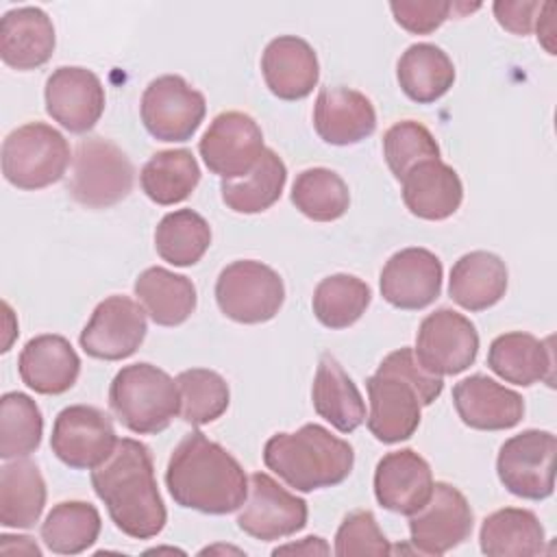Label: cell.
I'll list each match as a JSON object with an SVG mask.
<instances>
[{
	"instance_id": "1",
	"label": "cell",
	"mask_w": 557,
	"mask_h": 557,
	"mask_svg": "<svg viewBox=\"0 0 557 557\" xmlns=\"http://www.w3.org/2000/svg\"><path fill=\"white\" fill-rule=\"evenodd\" d=\"M91 487L113 524L133 540H150L165 527L150 448L133 437L117 440L111 457L91 470Z\"/></svg>"
},
{
	"instance_id": "2",
	"label": "cell",
	"mask_w": 557,
	"mask_h": 557,
	"mask_svg": "<svg viewBox=\"0 0 557 557\" xmlns=\"http://www.w3.org/2000/svg\"><path fill=\"white\" fill-rule=\"evenodd\" d=\"M165 485L176 505L211 516L237 511L248 496L239 461L200 431L185 435L172 450Z\"/></svg>"
},
{
	"instance_id": "3",
	"label": "cell",
	"mask_w": 557,
	"mask_h": 557,
	"mask_svg": "<svg viewBox=\"0 0 557 557\" xmlns=\"http://www.w3.org/2000/svg\"><path fill=\"white\" fill-rule=\"evenodd\" d=\"M366 389L370 433L383 444H398L418 431L422 407L442 394L444 381L418 361L413 348L405 346L379 363L376 372L366 379Z\"/></svg>"
},
{
	"instance_id": "4",
	"label": "cell",
	"mask_w": 557,
	"mask_h": 557,
	"mask_svg": "<svg viewBox=\"0 0 557 557\" xmlns=\"http://www.w3.org/2000/svg\"><path fill=\"white\" fill-rule=\"evenodd\" d=\"M265 466L298 492L339 485L355 466V450L322 424H302L294 433H276L263 446Z\"/></svg>"
},
{
	"instance_id": "5",
	"label": "cell",
	"mask_w": 557,
	"mask_h": 557,
	"mask_svg": "<svg viewBox=\"0 0 557 557\" xmlns=\"http://www.w3.org/2000/svg\"><path fill=\"white\" fill-rule=\"evenodd\" d=\"M109 407L137 435H157L181 413L176 381L152 363L124 366L111 381Z\"/></svg>"
},
{
	"instance_id": "6",
	"label": "cell",
	"mask_w": 557,
	"mask_h": 557,
	"mask_svg": "<svg viewBox=\"0 0 557 557\" xmlns=\"http://www.w3.org/2000/svg\"><path fill=\"white\" fill-rule=\"evenodd\" d=\"M67 165V139L46 122L17 126L2 141V174L17 189H44L61 181Z\"/></svg>"
},
{
	"instance_id": "7",
	"label": "cell",
	"mask_w": 557,
	"mask_h": 557,
	"mask_svg": "<svg viewBox=\"0 0 557 557\" xmlns=\"http://www.w3.org/2000/svg\"><path fill=\"white\" fill-rule=\"evenodd\" d=\"M135 168L117 144L89 137L76 146L67 191L78 205L87 209L113 207L131 194Z\"/></svg>"
},
{
	"instance_id": "8",
	"label": "cell",
	"mask_w": 557,
	"mask_h": 557,
	"mask_svg": "<svg viewBox=\"0 0 557 557\" xmlns=\"http://www.w3.org/2000/svg\"><path fill=\"white\" fill-rule=\"evenodd\" d=\"M285 300V285L278 272L255 259L228 263L215 281L220 311L239 324L272 320Z\"/></svg>"
},
{
	"instance_id": "9",
	"label": "cell",
	"mask_w": 557,
	"mask_h": 557,
	"mask_svg": "<svg viewBox=\"0 0 557 557\" xmlns=\"http://www.w3.org/2000/svg\"><path fill=\"white\" fill-rule=\"evenodd\" d=\"M557 437L550 431L527 429L509 437L496 457L500 483L513 496L544 500L555 490Z\"/></svg>"
},
{
	"instance_id": "10",
	"label": "cell",
	"mask_w": 557,
	"mask_h": 557,
	"mask_svg": "<svg viewBox=\"0 0 557 557\" xmlns=\"http://www.w3.org/2000/svg\"><path fill=\"white\" fill-rule=\"evenodd\" d=\"M146 131L159 141H187L205 120V96L183 76L165 74L148 83L139 104Z\"/></svg>"
},
{
	"instance_id": "11",
	"label": "cell",
	"mask_w": 557,
	"mask_h": 557,
	"mask_svg": "<svg viewBox=\"0 0 557 557\" xmlns=\"http://www.w3.org/2000/svg\"><path fill=\"white\" fill-rule=\"evenodd\" d=\"M117 446L111 418L91 405L61 409L52 424L50 448L74 470H94L104 463Z\"/></svg>"
},
{
	"instance_id": "12",
	"label": "cell",
	"mask_w": 557,
	"mask_h": 557,
	"mask_svg": "<svg viewBox=\"0 0 557 557\" xmlns=\"http://www.w3.org/2000/svg\"><path fill=\"white\" fill-rule=\"evenodd\" d=\"M474 527L468 498L450 483H433L431 498L409 516L411 544L422 555H444L463 544Z\"/></svg>"
},
{
	"instance_id": "13",
	"label": "cell",
	"mask_w": 557,
	"mask_h": 557,
	"mask_svg": "<svg viewBox=\"0 0 557 557\" xmlns=\"http://www.w3.org/2000/svg\"><path fill=\"white\" fill-rule=\"evenodd\" d=\"M413 352L418 361L437 376L459 374L476 359V326L463 313L442 307L420 322Z\"/></svg>"
},
{
	"instance_id": "14",
	"label": "cell",
	"mask_w": 557,
	"mask_h": 557,
	"mask_svg": "<svg viewBox=\"0 0 557 557\" xmlns=\"http://www.w3.org/2000/svg\"><path fill=\"white\" fill-rule=\"evenodd\" d=\"M307 516L309 509L300 496L281 487L270 474L255 472L237 516V527L255 540L272 542L305 529Z\"/></svg>"
},
{
	"instance_id": "15",
	"label": "cell",
	"mask_w": 557,
	"mask_h": 557,
	"mask_svg": "<svg viewBox=\"0 0 557 557\" xmlns=\"http://www.w3.org/2000/svg\"><path fill=\"white\" fill-rule=\"evenodd\" d=\"M146 331V309L133 298L115 294L98 302L78 342L94 359L120 361L141 346Z\"/></svg>"
},
{
	"instance_id": "16",
	"label": "cell",
	"mask_w": 557,
	"mask_h": 557,
	"mask_svg": "<svg viewBox=\"0 0 557 557\" xmlns=\"http://www.w3.org/2000/svg\"><path fill=\"white\" fill-rule=\"evenodd\" d=\"M198 150L209 172L237 178L248 174L263 154V133L248 113L224 111L213 117Z\"/></svg>"
},
{
	"instance_id": "17",
	"label": "cell",
	"mask_w": 557,
	"mask_h": 557,
	"mask_svg": "<svg viewBox=\"0 0 557 557\" xmlns=\"http://www.w3.org/2000/svg\"><path fill=\"white\" fill-rule=\"evenodd\" d=\"M46 111L70 133L91 131L104 111V87L100 78L78 65L57 67L44 89Z\"/></svg>"
},
{
	"instance_id": "18",
	"label": "cell",
	"mask_w": 557,
	"mask_h": 557,
	"mask_svg": "<svg viewBox=\"0 0 557 557\" xmlns=\"http://www.w3.org/2000/svg\"><path fill=\"white\" fill-rule=\"evenodd\" d=\"M442 261L426 248H403L381 270V296L396 309L420 311L442 294Z\"/></svg>"
},
{
	"instance_id": "19",
	"label": "cell",
	"mask_w": 557,
	"mask_h": 557,
	"mask_svg": "<svg viewBox=\"0 0 557 557\" xmlns=\"http://www.w3.org/2000/svg\"><path fill=\"white\" fill-rule=\"evenodd\" d=\"M433 492V472L424 457L411 448L383 455L374 470V496L387 511L411 516Z\"/></svg>"
},
{
	"instance_id": "20",
	"label": "cell",
	"mask_w": 557,
	"mask_h": 557,
	"mask_svg": "<svg viewBox=\"0 0 557 557\" xmlns=\"http://www.w3.org/2000/svg\"><path fill=\"white\" fill-rule=\"evenodd\" d=\"M453 405L461 422L476 431H505L524 416L522 396L485 374L461 379L453 387Z\"/></svg>"
},
{
	"instance_id": "21",
	"label": "cell",
	"mask_w": 557,
	"mask_h": 557,
	"mask_svg": "<svg viewBox=\"0 0 557 557\" xmlns=\"http://www.w3.org/2000/svg\"><path fill=\"white\" fill-rule=\"evenodd\" d=\"M313 126L320 139L333 146H352L376 128L372 100L350 87H324L313 107Z\"/></svg>"
},
{
	"instance_id": "22",
	"label": "cell",
	"mask_w": 557,
	"mask_h": 557,
	"mask_svg": "<svg viewBox=\"0 0 557 557\" xmlns=\"http://www.w3.org/2000/svg\"><path fill=\"white\" fill-rule=\"evenodd\" d=\"M20 379L44 396H59L74 387L81 374V359L63 335H37L26 342L17 359Z\"/></svg>"
},
{
	"instance_id": "23",
	"label": "cell",
	"mask_w": 557,
	"mask_h": 557,
	"mask_svg": "<svg viewBox=\"0 0 557 557\" xmlns=\"http://www.w3.org/2000/svg\"><path fill=\"white\" fill-rule=\"evenodd\" d=\"M487 366L507 383L529 387L537 381L555 385L553 339H537L524 331H511L494 337L487 350Z\"/></svg>"
},
{
	"instance_id": "24",
	"label": "cell",
	"mask_w": 557,
	"mask_h": 557,
	"mask_svg": "<svg viewBox=\"0 0 557 557\" xmlns=\"http://www.w3.org/2000/svg\"><path fill=\"white\" fill-rule=\"evenodd\" d=\"M261 72L268 89L281 100L307 98L320 78L313 48L296 35H281L265 46Z\"/></svg>"
},
{
	"instance_id": "25",
	"label": "cell",
	"mask_w": 557,
	"mask_h": 557,
	"mask_svg": "<svg viewBox=\"0 0 557 557\" xmlns=\"http://www.w3.org/2000/svg\"><path fill=\"white\" fill-rule=\"evenodd\" d=\"M54 26L39 7H20L2 15L0 22V57L20 72L41 67L54 52Z\"/></svg>"
},
{
	"instance_id": "26",
	"label": "cell",
	"mask_w": 557,
	"mask_h": 557,
	"mask_svg": "<svg viewBox=\"0 0 557 557\" xmlns=\"http://www.w3.org/2000/svg\"><path fill=\"white\" fill-rule=\"evenodd\" d=\"M405 207L422 220H446L450 218L461 200L463 185L459 174L442 159H429L413 165L403 178Z\"/></svg>"
},
{
	"instance_id": "27",
	"label": "cell",
	"mask_w": 557,
	"mask_h": 557,
	"mask_svg": "<svg viewBox=\"0 0 557 557\" xmlns=\"http://www.w3.org/2000/svg\"><path fill=\"white\" fill-rule=\"evenodd\" d=\"M507 292V265L487 250H472L459 257L450 270L448 294L468 311L494 307Z\"/></svg>"
},
{
	"instance_id": "28",
	"label": "cell",
	"mask_w": 557,
	"mask_h": 557,
	"mask_svg": "<svg viewBox=\"0 0 557 557\" xmlns=\"http://www.w3.org/2000/svg\"><path fill=\"white\" fill-rule=\"evenodd\" d=\"M311 400L315 413L331 422V426H335L339 433H352L366 420V403L357 385L329 352L320 357Z\"/></svg>"
},
{
	"instance_id": "29",
	"label": "cell",
	"mask_w": 557,
	"mask_h": 557,
	"mask_svg": "<svg viewBox=\"0 0 557 557\" xmlns=\"http://www.w3.org/2000/svg\"><path fill=\"white\" fill-rule=\"evenodd\" d=\"M135 296L159 326H178L196 309L198 296L194 283L161 265L146 268L135 281Z\"/></svg>"
},
{
	"instance_id": "30",
	"label": "cell",
	"mask_w": 557,
	"mask_h": 557,
	"mask_svg": "<svg viewBox=\"0 0 557 557\" xmlns=\"http://www.w3.org/2000/svg\"><path fill=\"white\" fill-rule=\"evenodd\" d=\"M46 505V481L30 459H13L0 468V524L30 529Z\"/></svg>"
},
{
	"instance_id": "31",
	"label": "cell",
	"mask_w": 557,
	"mask_h": 557,
	"mask_svg": "<svg viewBox=\"0 0 557 557\" xmlns=\"http://www.w3.org/2000/svg\"><path fill=\"white\" fill-rule=\"evenodd\" d=\"M544 527L529 509L505 507L490 513L479 531L481 550L490 557H533L544 550Z\"/></svg>"
},
{
	"instance_id": "32",
	"label": "cell",
	"mask_w": 557,
	"mask_h": 557,
	"mask_svg": "<svg viewBox=\"0 0 557 557\" xmlns=\"http://www.w3.org/2000/svg\"><path fill=\"white\" fill-rule=\"evenodd\" d=\"M396 78L409 100L431 104L453 87L455 65L435 44H413L400 54Z\"/></svg>"
},
{
	"instance_id": "33",
	"label": "cell",
	"mask_w": 557,
	"mask_h": 557,
	"mask_svg": "<svg viewBox=\"0 0 557 557\" xmlns=\"http://www.w3.org/2000/svg\"><path fill=\"white\" fill-rule=\"evenodd\" d=\"M287 168L283 159L265 148L257 165L237 178H222L220 191L224 205L235 213H261L270 209L283 194Z\"/></svg>"
},
{
	"instance_id": "34",
	"label": "cell",
	"mask_w": 557,
	"mask_h": 557,
	"mask_svg": "<svg viewBox=\"0 0 557 557\" xmlns=\"http://www.w3.org/2000/svg\"><path fill=\"white\" fill-rule=\"evenodd\" d=\"M139 183L152 202L168 207L191 196L200 183V168L187 148L159 150L141 168Z\"/></svg>"
},
{
	"instance_id": "35",
	"label": "cell",
	"mask_w": 557,
	"mask_h": 557,
	"mask_svg": "<svg viewBox=\"0 0 557 557\" xmlns=\"http://www.w3.org/2000/svg\"><path fill=\"white\" fill-rule=\"evenodd\" d=\"M98 509L85 500H65L50 509L41 524V540L57 555H78L91 548L100 535Z\"/></svg>"
},
{
	"instance_id": "36",
	"label": "cell",
	"mask_w": 557,
	"mask_h": 557,
	"mask_svg": "<svg viewBox=\"0 0 557 557\" xmlns=\"http://www.w3.org/2000/svg\"><path fill=\"white\" fill-rule=\"evenodd\" d=\"M211 246V226L209 222L191 211L176 209L161 218L154 231L157 255L178 268L198 263Z\"/></svg>"
},
{
	"instance_id": "37",
	"label": "cell",
	"mask_w": 557,
	"mask_h": 557,
	"mask_svg": "<svg viewBox=\"0 0 557 557\" xmlns=\"http://www.w3.org/2000/svg\"><path fill=\"white\" fill-rule=\"evenodd\" d=\"M372 289L352 274H331L313 289V313L326 329H348L368 309Z\"/></svg>"
},
{
	"instance_id": "38",
	"label": "cell",
	"mask_w": 557,
	"mask_h": 557,
	"mask_svg": "<svg viewBox=\"0 0 557 557\" xmlns=\"http://www.w3.org/2000/svg\"><path fill=\"white\" fill-rule=\"evenodd\" d=\"M294 207L313 222H333L348 211L350 191L344 178L329 168L302 170L292 185Z\"/></svg>"
},
{
	"instance_id": "39",
	"label": "cell",
	"mask_w": 557,
	"mask_h": 557,
	"mask_svg": "<svg viewBox=\"0 0 557 557\" xmlns=\"http://www.w3.org/2000/svg\"><path fill=\"white\" fill-rule=\"evenodd\" d=\"M44 435V416L37 403L22 392L0 398V457L20 459L35 453Z\"/></svg>"
},
{
	"instance_id": "40",
	"label": "cell",
	"mask_w": 557,
	"mask_h": 557,
	"mask_svg": "<svg viewBox=\"0 0 557 557\" xmlns=\"http://www.w3.org/2000/svg\"><path fill=\"white\" fill-rule=\"evenodd\" d=\"M181 392V418L191 426L218 420L231 400L226 381L207 368H189L176 376Z\"/></svg>"
},
{
	"instance_id": "41",
	"label": "cell",
	"mask_w": 557,
	"mask_h": 557,
	"mask_svg": "<svg viewBox=\"0 0 557 557\" xmlns=\"http://www.w3.org/2000/svg\"><path fill=\"white\" fill-rule=\"evenodd\" d=\"M383 157L392 174L400 181L413 165L429 159H440V146L424 124L403 120L385 131Z\"/></svg>"
},
{
	"instance_id": "42",
	"label": "cell",
	"mask_w": 557,
	"mask_h": 557,
	"mask_svg": "<svg viewBox=\"0 0 557 557\" xmlns=\"http://www.w3.org/2000/svg\"><path fill=\"white\" fill-rule=\"evenodd\" d=\"M392 546L368 509L350 511L335 533V555H389Z\"/></svg>"
},
{
	"instance_id": "43",
	"label": "cell",
	"mask_w": 557,
	"mask_h": 557,
	"mask_svg": "<svg viewBox=\"0 0 557 557\" xmlns=\"http://www.w3.org/2000/svg\"><path fill=\"white\" fill-rule=\"evenodd\" d=\"M455 9L448 0H400L389 2V11L398 26L413 35H429L437 30Z\"/></svg>"
},
{
	"instance_id": "44",
	"label": "cell",
	"mask_w": 557,
	"mask_h": 557,
	"mask_svg": "<svg viewBox=\"0 0 557 557\" xmlns=\"http://www.w3.org/2000/svg\"><path fill=\"white\" fill-rule=\"evenodd\" d=\"M544 4L540 2H507V0H498L494 2V15L496 22L513 33V35H529L535 28V20L540 17Z\"/></svg>"
},
{
	"instance_id": "45",
	"label": "cell",
	"mask_w": 557,
	"mask_h": 557,
	"mask_svg": "<svg viewBox=\"0 0 557 557\" xmlns=\"http://www.w3.org/2000/svg\"><path fill=\"white\" fill-rule=\"evenodd\" d=\"M278 553H329V546L322 542V537H313V535H309V537H305V542L302 544H287V546H281V548H276V550H272V555H278Z\"/></svg>"
}]
</instances>
